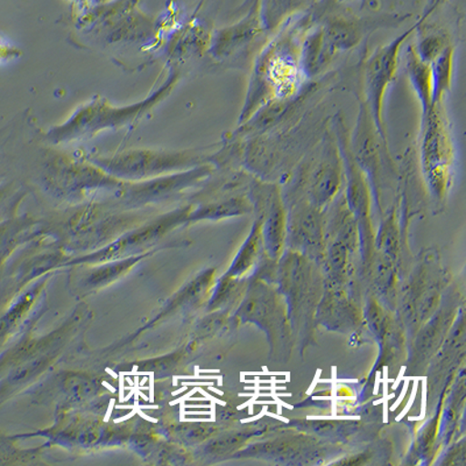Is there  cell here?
I'll return each mask as SVG.
<instances>
[{
    "mask_svg": "<svg viewBox=\"0 0 466 466\" xmlns=\"http://www.w3.org/2000/svg\"><path fill=\"white\" fill-rule=\"evenodd\" d=\"M421 166L431 193L443 198L451 181L453 148L447 125L432 107L422 118Z\"/></svg>",
    "mask_w": 466,
    "mask_h": 466,
    "instance_id": "cell-1",
    "label": "cell"
},
{
    "mask_svg": "<svg viewBox=\"0 0 466 466\" xmlns=\"http://www.w3.org/2000/svg\"><path fill=\"white\" fill-rule=\"evenodd\" d=\"M414 28L408 29L397 39L380 46L366 61L365 66V103L368 104L370 112L376 123L379 136L387 147V138L384 119H382V104L387 89L393 82L398 72L399 56L400 49L407 37L411 35Z\"/></svg>",
    "mask_w": 466,
    "mask_h": 466,
    "instance_id": "cell-2",
    "label": "cell"
},
{
    "mask_svg": "<svg viewBox=\"0 0 466 466\" xmlns=\"http://www.w3.org/2000/svg\"><path fill=\"white\" fill-rule=\"evenodd\" d=\"M382 145L384 143L379 136L368 104L365 101H360V114H358L352 138H350V146H351L353 159L358 167L363 170L366 178L374 189L378 188L379 180L381 177ZM384 147L387 149L385 145Z\"/></svg>",
    "mask_w": 466,
    "mask_h": 466,
    "instance_id": "cell-3",
    "label": "cell"
},
{
    "mask_svg": "<svg viewBox=\"0 0 466 466\" xmlns=\"http://www.w3.org/2000/svg\"><path fill=\"white\" fill-rule=\"evenodd\" d=\"M344 181V168L339 147L329 144L322 161L311 175L310 189L316 203L330 201Z\"/></svg>",
    "mask_w": 466,
    "mask_h": 466,
    "instance_id": "cell-4",
    "label": "cell"
},
{
    "mask_svg": "<svg viewBox=\"0 0 466 466\" xmlns=\"http://www.w3.org/2000/svg\"><path fill=\"white\" fill-rule=\"evenodd\" d=\"M335 56L334 49L324 35L323 28L318 29L302 41L299 52V68L307 78H314L327 69Z\"/></svg>",
    "mask_w": 466,
    "mask_h": 466,
    "instance_id": "cell-5",
    "label": "cell"
},
{
    "mask_svg": "<svg viewBox=\"0 0 466 466\" xmlns=\"http://www.w3.org/2000/svg\"><path fill=\"white\" fill-rule=\"evenodd\" d=\"M381 27L380 23L337 20L323 28L324 35L335 53L347 52L357 47L368 33Z\"/></svg>",
    "mask_w": 466,
    "mask_h": 466,
    "instance_id": "cell-6",
    "label": "cell"
},
{
    "mask_svg": "<svg viewBox=\"0 0 466 466\" xmlns=\"http://www.w3.org/2000/svg\"><path fill=\"white\" fill-rule=\"evenodd\" d=\"M407 73L416 97L421 104L422 118L432 109V80L431 65L419 57L415 47L408 48Z\"/></svg>",
    "mask_w": 466,
    "mask_h": 466,
    "instance_id": "cell-7",
    "label": "cell"
},
{
    "mask_svg": "<svg viewBox=\"0 0 466 466\" xmlns=\"http://www.w3.org/2000/svg\"><path fill=\"white\" fill-rule=\"evenodd\" d=\"M453 48L451 45L445 47L431 64L432 80V106H439L445 95L451 89L453 76Z\"/></svg>",
    "mask_w": 466,
    "mask_h": 466,
    "instance_id": "cell-8",
    "label": "cell"
},
{
    "mask_svg": "<svg viewBox=\"0 0 466 466\" xmlns=\"http://www.w3.org/2000/svg\"><path fill=\"white\" fill-rule=\"evenodd\" d=\"M262 31L261 22L256 16H249L244 23L237 25L236 27L228 29L223 33V39L219 41V47L222 54H230L236 49L248 45Z\"/></svg>",
    "mask_w": 466,
    "mask_h": 466,
    "instance_id": "cell-9",
    "label": "cell"
},
{
    "mask_svg": "<svg viewBox=\"0 0 466 466\" xmlns=\"http://www.w3.org/2000/svg\"><path fill=\"white\" fill-rule=\"evenodd\" d=\"M447 46V41H445L443 37L431 35L420 41L418 48H415V51L422 61L431 65V62L444 51Z\"/></svg>",
    "mask_w": 466,
    "mask_h": 466,
    "instance_id": "cell-10",
    "label": "cell"
},
{
    "mask_svg": "<svg viewBox=\"0 0 466 466\" xmlns=\"http://www.w3.org/2000/svg\"><path fill=\"white\" fill-rule=\"evenodd\" d=\"M12 54H14V49H12L5 41L0 39V61L6 60Z\"/></svg>",
    "mask_w": 466,
    "mask_h": 466,
    "instance_id": "cell-11",
    "label": "cell"
}]
</instances>
